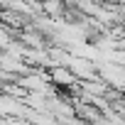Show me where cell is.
Returning a JSON list of instances; mask_svg holds the SVG:
<instances>
[{
	"instance_id": "cell-2",
	"label": "cell",
	"mask_w": 125,
	"mask_h": 125,
	"mask_svg": "<svg viewBox=\"0 0 125 125\" xmlns=\"http://www.w3.org/2000/svg\"><path fill=\"white\" fill-rule=\"evenodd\" d=\"M39 3H42V15H47L52 20H61L66 3H61V0H39Z\"/></svg>"
},
{
	"instance_id": "cell-1",
	"label": "cell",
	"mask_w": 125,
	"mask_h": 125,
	"mask_svg": "<svg viewBox=\"0 0 125 125\" xmlns=\"http://www.w3.org/2000/svg\"><path fill=\"white\" fill-rule=\"evenodd\" d=\"M66 66L71 69V74H74L79 81H86V79H96V76H98L96 61H91V59H86V56H79V54H69Z\"/></svg>"
}]
</instances>
